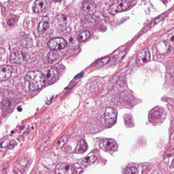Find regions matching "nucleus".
I'll use <instances>...</instances> for the list:
<instances>
[{"label": "nucleus", "instance_id": "nucleus-11", "mask_svg": "<svg viewBox=\"0 0 174 174\" xmlns=\"http://www.w3.org/2000/svg\"><path fill=\"white\" fill-rule=\"evenodd\" d=\"M56 174H72L74 167L68 164H59L55 169Z\"/></svg>", "mask_w": 174, "mask_h": 174}, {"label": "nucleus", "instance_id": "nucleus-14", "mask_svg": "<svg viewBox=\"0 0 174 174\" xmlns=\"http://www.w3.org/2000/svg\"><path fill=\"white\" fill-rule=\"evenodd\" d=\"M96 160L97 158L95 156H87V157L82 160V161L81 162V166L82 167H88L89 165L93 164V163L96 161Z\"/></svg>", "mask_w": 174, "mask_h": 174}, {"label": "nucleus", "instance_id": "nucleus-3", "mask_svg": "<svg viewBox=\"0 0 174 174\" xmlns=\"http://www.w3.org/2000/svg\"><path fill=\"white\" fill-rule=\"evenodd\" d=\"M131 6V2L126 0H119V1L114 2L109 9V12L111 15H116V14L128 10Z\"/></svg>", "mask_w": 174, "mask_h": 174}, {"label": "nucleus", "instance_id": "nucleus-19", "mask_svg": "<svg viewBox=\"0 0 174 174\" xmlns=\"http://www.w3.org/2000/svg\"><path fill=\"white\" fill-rule=\"evenodd\" d=\"M57 59V54L53 51L50 52L47 56V61L48 62V63L50 64L54 63L55 61H56Z\"/></svg>", "mask_w": 174, "mask_h": 174}, {"label": "nucleus", "instance_id": "nucleus-16", "mask_svg": "<svg viewBox=\"0 0 174 174\" xmlns=\"http://www.w3.org/2000/svg\"><path fill=\"white\" fill-rule=\"evenodd\" d=\"M68 44H69V48H71L72 50H76L79 47L80 44H79V41L78 40V38L76 39L75 37H70L69 38V41H68Z\"/></svg>", "mask_w": 174, "mask_h": 174}, {"label": "nucleus", "instance_id": "nucleus-13", "mask_svg": "<svg viewBox=\"0 0 174 174\" xmlns=\"http://www.w3.org/2000/svg\"><path fill=\"white\" fill-rule=\"evenodd\" d=\"M48 25H49V17L48 16H44L42 17L39 25H38V31L40 33L44 32V31H45L48 29Z\"/></svg>", "mask_w": 174, "mask_h": 174}, {"label": "nucleus", "instance_id": "nucleus-5", "mask_svg": "<svg viewBox=\"0 0 174 174\" xmlns=\"http://www.w3.org/2000/svg\"><path fill=\"white\" fill-rule=\"evenodd\" d=\"M100 148L104 150L112 151L115 150L117 148V144L115 140L112 139H104L100 141Z\"/></svg>", "mask_w": 174, "mask_h": 174}, {"label": "nucleus", "instance_id": "nucleus-6", "mask_svg": "<svg viewBox=\"0 0 174 174\" xmlns=\"http://www.w3.org/2000/svg\"><path fill=\"white\" fill-rule=\"evenodd\" d=\"M13 68L10 65L0 66V80L3 81L8 80L11 76Z\"/></svg>", "mask_w": 174, "mask_h": 174}, {"label": "nucleus", "instance_id": "nucleus-26", "mask_svg": "<svg viewBox=\"0 0 174 174\" xmlns=\"http://www.w3.org/2000/svg\"><path fill=\"white\" fill-rule=\"evenodd\" d=\"M167 40H169L174 41V29L169 31L167 34Z\"/></svg>", "mask_w": 174, "mask_h": 174}, {"label": "nucleus", "instance_id": "nucleus-17", "mask_svg": "<svg viewBox=\"0 0 174 174\" xmlns=\"http://www.w3.org/2000/svg\"><path fill=\"white\" fill-rule=\"evenodd\" d=\"M20 44L25 48H30L33 46V40L31 37L28 36H25V37L20 40Z\"/></svg>", "mask_w": 174, "mask_h": 174}, {"label": "nucleus", "instance_id": "nucleus-2", "mask_svg": "<svg viewBox=\"0 0 174 174\" xmlns=\"http://www.w3.org/2000/svg\"><path fill=\"white\" fill-rule=\"evenodd\" d=\"M117 118L116 111L112 107H108L105 111V113L101 118V123L104 127H108L116 123Z\"/></svg>", "mask_w": 174, "mask_h": 174}, {"label": "nucleus", "instance_id": "nucleus-10", "mask_svg": "<svg viewBox=\"0 0 174 174\" xmlns=\"http://www.w3.org/2000/svg\"><path fill=\"white\" fill-rule=\"evenodd\" d=\"M58 76H59V74H58L57 69L54 67H51L46 72L45 79L46 80V81L48 83L53 84V83L56 82L58 78Z\"/></svg>", "mask_w": 174, "mask_h": 174}, {"label": "nucleus", "instance_id": "nucleus-4", "mask_svg": "<svg viewBox=\"0 0 174 174\" xmlns=\"http://www.w3.org/2000/svg\"><path fill=\"white\" fill-rule=\"evenodd\" d=\"M67 42L63 38L61 37H56L48 41V45L50 49L53 50H61L63 48L67 46Z\"/></svg>", "mask_w": 174, "mask_h": 174}, {"label": "nucleus", "instance_id": "nucleus-18", "mask_svg": "<svg viewBox=\"0 0 174 174\" xmlns=\"http://www.w3.org/2000/svg\"><path fill=\"white\" fill-rule=\"evenodd\" d=\"M90 36V32L88 31H82L78 35V40L79 41H85L88 40Z\"/></svg>", "mask_w": 174, "mask_h": 174}, {"label": "nucleus", "instance_id": "nucleus-29", "mask_svg": "<svg viewBox=\"0 0 174 174\" xmlns=\"http://www.w3.org/2000/svg\"><path fill=\"white\" fill-rule=\"evenodd\" d=\"M82 75H83V73H81V74H80V75H78L77 76H76V77L75 78H78L81 77V76H82Z\"/></svg>", "mask_w": 174, "mask_h": 174}, {"label": "nucleus", "instance_id": "nucleus-8", "mask_svg": "<svg viewBox=\"0 0 174 174\" xmlns=\"http://www.w3.org/2000/svg\"><path fill=\"white\" fill-rule=\"evenodd\" d=\"M48 7V2L46 0H37L33 3L32 10L35 13H41L44 12Z\"/></svg>", "mask_w": 174, "mask_h": 174}, {"label": "nucleus", "instance_id": "nucleus-7", "mask_svg": "<svg viewBox=\"0 0 174 174\" xmlns=\"http://www.w3.org/2000/svg\"><path fill=\"white\" fill-rule=\"evenodd\" d=\"M26 54L22 51H15L10 55V60L12 63H20L25 60Z\"/></svg>", "mask_w": 174, "mask_h": 174}, {"label": "nucleus", "instance_id": "nucleus-12", "mask_svg": "<svg viewBox=\"0 0 174 174\" xmlns=\"http://www.w3.org/2000/svg\"><path fill=\"white\" fill-rule=\"evenodd\" d=\"M150 53L148 48L142 50L137 57V61L140 64H144L150 61Z\"/></svg>", "mask_w": 174, "mask_h": 174}, {"label": "nucleus", "instance_id": "nucleus-15", "mask_svg": "<svg viewBox=\"0 0 174 174\" xmlns=\"http://www.w3.org/2000/svg\"><path fill=\"white\" fill-rule=\"evenodd\" d=\"M87 149H88V146H87L86 142L84 140H81L79 141L76 151L77 153H84L86 151Z\"/></svg>", "mask_w": 174, "mask_h": 174}, {"label": "nucleus", "instance_id": "nucleus-21", "mask_svg": "<svg viewBox=\"0 0 174 174\" xmlns=\"http://www.w3.org/2000/svg\"><path fill=\"white\" fill-rule=\"evenodd\" d=\"M124 174H138V170L136 167H128L125 170Z\"/></svg>", "mask_w": 174, "mask_h": 174}, {"label": "nucleus", "instance_id": "nucleus-28", "mask_svg": "<svg viewBox=\"0 0 174 174\" xmlns=\"http://www.w3.org/2000/svg\"><path fill=\"white\" fill-rule=\"evenodd\" d=\"M15 20H14L13 19H10V20H8V25L9 26H13L14 25H15Z\"/></svg>", "mask_w": 174, "mask_h": 174}, {"label": "nucleus", "instance_id": "nucleus-30", "mask_svg": "<svg viewBox=\"0 0 174 174\" xmlns=\"http://www.w3.org/2000/svg\"><path fill=\"white\" fill-rule=\"evenodd\" d=\"M172 167L174 168V159L173 160L172 162Z\"/></svg>", "mask_w": 174, "mask_h": 174}, {"label": "nucleus", "instance_id": "nucleus-24", "mask_svg": "<svg viewBox=\"0 0 174 174\" xmlns=\"http://www.w3.org/2000/svg\"><path fill=\"white\" fill-rule=\"evenodd\" d=\"M67 139H68V137L67 136V135H64L63 137H61L60 140H59L58 144H57L59 147H62V146L66 143V141H67Z\"/></svg>", "mask_w": 174, "mask_h": 174}, {"label": "nucleus", "instance_id": "nucleus-20", "mask_svg": "<svg viewBox=\"0 0 174 174\" xmlns=\"http://www.w3.org/2000/svg\"><path fill=\"white\" fill-rule=\"evenodd\" d=\"M164 16H165V15H161V16H160L159 17V19H156L154 22H152V23L150 24V25H148L147 27H146V28L145 30H144V31H148V30H149L150 29H151L152 27L155 26V25H156V23H158L160 21V20H162V19L164 18Z\"/></svg>", "mask_w": 174, "mask_h": 174}, {"label": "nucleus", "instance_id": "nucleus-22", "mask_svg": "<svg viewBox=\"0 0 174 174\" xmlns=\"http://www.w3.org/2000/svg\"><path fill=\"white\" fill-rule=\"evenodd\" d=\"M109 61H110L109 57H105L102 59H100V60H99V61H97L96 62L95 65H96V66H102V65L106 64L107 62H109Z\"/></svg>", "mask_w": 174, "mask_h": 174}, {"label": "nucleus", "instance_id": "nucleus-9", "mask_svg": "<svg viewBox=\"0 0 174 174\" xmlns=\"http://www.w3.org/2000/svg\"><path fill=\"white\" fill-rule=\"evenodd\" d=\"M81 8L89 15H94L96 12V6L91 1H84L82 2Z\"/></svg>", "mask_w": 174, "mask_h": 174}, {"label": "nucleus", "instance_id": "nucleus-27", "mask_svg": "<svg viewBox=\"0 0 174 174\" xmlns=\"http://www.w3.org/2000/svg\"><path fill=\"white\" fill-rule=\"evenodd\" d=\"M16 142L15 141H11L9 143V144H8V148H10V149H12V148H13L14 147H15V146H16Z\"/></svg>", "mask_w": 174, "mask_h": 174}, {"label": "nucleus", "instance_id": "nucleus-1", "mask_svg": "<svg viewBox=\"0 0 174 174\" xmlns=\"http://www.w3.org/2000/svg\"><path fill=\"white\" fill-rule=\"evenodd\" d=\"M26 81L29 83V89L30 91L40 89L45 85L46 79L45 76L40 71L34 70L27 73L25 76Z\"/></svg>", "mask_w": 174, "mask_h": 174}, {"label": "nucleus", "instance_id": "nucleus-25", "mask_svg": "<svg viewBox=\"0 0 174 174\" xmlns=\"http://www.w3.org/2000/svg\"><path fill=\"white\" fill-rule=\"evenodd\" d=\"M125 54V52L124 51H123V52H121V53L120 54H117L116 56L114 58V63H118L119 61L121 60V59L123 57L124 55Z\"/></svg>", "mask_w": 174, "mask_h": 174}, {"label": "nucleus", "instance_id": "nucleus-23", "mask_svg": "<svg viewBox=\"0 0 174 174\" xmlns=\"http://www.w3.org/2000/svg\"><path fill=\"white\" fill-rule=\"evenodd\" d=\"M162 115L161 111L159 109H155L152 112V116L155 118H159Z\"/></svg>", "mask_w": 174, "mask_h": 174}]
</instances>
